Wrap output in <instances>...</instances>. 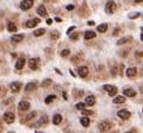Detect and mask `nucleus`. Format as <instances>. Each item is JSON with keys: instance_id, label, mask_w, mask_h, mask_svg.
<instances>
[{"instance_id": "obj_9", "label": "nucleus", "mask_w": 143, "mask_h": 133, "mask_svg": "<svg viewBox=\"0 0 143 133\" xmlns=\"http://www.w3.org/2000/svg\"><path fill=\"white\" fill-rule=\"evenodd\" d=\"M39 23H41V20H39L38 18H35V19H31V20H28L25 25H26V27L32 29V27H35V26L38 25Z\"/></svg>"}, {"instance_id": "obj_8", "label": "nucleus", "mask_w": 143, "mask_h": 133, "mask_svg": "<svg viewBox=\"0 0 143 133\" xmlns=\"http://www.w3.org/2000/svg\"><path fill=\"white\" fill-rule=\"evenodd\" d=\"M10 88L12 93H18L22 89V83L20 82H13V83H11Z\"/></svg>"}, {"instance_id": "obj_30", "label": "nucleus", "mask_w": 143, "mask_h": 133, "mask_svg": "<svg viewBox=\"0 0 143 133\" xmlns=\"http://www.w3.org/2000/svg\"><path fill=\"white\" fill-rule=\"evenodd\" d=\"M55 99H56V96H55V95H49V96H47V97H45L44 102L47 103V105H49V103H51Z\"/></svg>"}, {"instance_id": "obj_2", "label": "nucleus", "mask_w": 143, "mask_h": 133, "mask_svg": "<svg viewBox=\"0 0 143 133\" xmlns=\"http://www.w3.org/2000/svg\"><path fill=\"white\" fill-rule=\"evenodd\" d=\"M116 8H117V5H116V3H114L113 0H110V1L106 3V6H105L106 13H113L116 11Z\"/></svg>"}, {"instance_id": "obj_43", "label": "nucleus", "mask_w": 143, "mask_h": 133, "mask_svg": "<svg viewBox=\"0 0 143 133\" xmlns=\"http://www.w3.org/2000/svg\"><path fill=\"white\" fill-rule=\"evenodd\" d=\"M4 92L6 93V89H4L3 87H0V94H1V93H4Z\"/></svg>"}, {"instance_id": "obj_37", "label": "nucleus", "mask_w": 143, "mask_h": 133, "mask_svg": "<svg viewBox=\"0 0 143 133\" xmlns=\"http://www.w3.org/2000/svg\"><path fill=\"white\" fill-rule=\"evenodd\" d=\"M140 13H138V12H136V13H133V14H130V15H129V18H130V19H135V18H137V17H140Z\"/></svg>"}, {"instance_id": "obj_32", "label": "nucleus", "mask_w": 143, "mask_h": 133, "mask_svg": "<svg viewBox=\"0 0 143 133\" xmlns=\"http://www.w3.org/2000/svg\"><path fill=\"white\" fill-rule=\"evenodd\" d=\"M82 95H83V92H82V90H78V89L74 90V96H75L76 99H78V97H81Z\"/></svg>"}, {"instance_id": "obj_3", "label": "nucleus", "mask_w": 143, "mask_h": 133, "mask_svg": "<svg viewBox=\"0 0 143 133\" xmlns=\"http://www.w3.org/2000/svg\"><path fill=\"white\" fill-rule=\"evenodd\" d=\"M105 90H106L107 93H109V95L110 96H114V95L118 93V89H117V87H114V86H111V85H105L104 87Z\"/></svg>"}, {"instance_id": "obj_16", "label": "nucleus", "mask_w": 143, "mask_h": 133, "mask_svg": "<svg viewBox=\"0 0 143 133\" xmlns=\"http://www.w3.org/2000/svg\"><path fill=\"white\" fill-rule=\"evenodd\" d=\"M124 95L125 96H129V97H134V96H136V92L133 89V88H125L124 89Z\"/></svg>"}, {"instance_id": "obj_19", "label": "nucleus", "mask_w": 143, "mask_h": 133, "mask_svg": "<svg viewBox=\"0 0 143 133\" xmlns=\"http://www.w3.org/2000/svg\"><path fill=\"white\" fill-rule=\"evenodd\" d=\"M37 13H38L41 17H47L48 15V12H47V10H45V7L44 6H42V5L37 8Z\"/></svg>"}, {"instance_id": "obj_48", "label": "nucleus", "mask_w": 143, "mask_h": 133, "mask_svg": "<svg viewBox=\"0 0 143 133\" xmlns=\"http://www.w3.org/2000/svg\"><path fill=\"white\" fill-rule=\"evenodd\" d=\"M126 133H133V132H126Z\"/></svg>"}, {"instance_id": "obj_41", "label": "nucleus", "mask_w": 143, "mask_h": 133, "mask_svg": "<svg viewBox=\"0 0 143 133\" xmlns=\"http://www.w3.org/2000/svg\"><path fill=\"white\" fill-rule=\"evenodd\" d=\"M12 100H13V99H12V97H10V99H8V100H7V101H4V105H8V103H10V102H11V101H12Z\"/></svg>"}, {"instance_id": "obj_49", "label": "nucleus", "mask_w": 143, "mask_h": 133, "mask_svg": "<svg viewBox=\"0 0 143 133\" xmlns=\"http://www.w3.org/2000/svg\"><path fill=\"white\" fill-rule=\"evenodd\" d=\"M10 133H14V132H10Z\"/></svg>"}, {"instance_id": "obj_21", "label": "nucleus", "mask_w": 143, "mask_h": 133, "mask_svg": "<svg viewBox=\"0 0 143 133\" xmlns=\"http://www.w3.org/2000/svg\"><path fill=\"white\" fill-rule=\"evenodd\" d=\"M48 121H49V120H48V117H47V115H43V117H42V118L39 119V121H38V123L36 124V126L47 125V124H48Z\"/></svg>"}, {"instance_id": "obj_5", "label": "nucleus", "mask_w": 143, "mask_h": 133, "mask_svg": "<svg viewBox=\"0 0 143 133\" xmlns=\"http://www.w3.org/2000/svg\"><path fill=\"white\" fill-rule=\"evenodd\" d=\"M14 114H13L12 112H6L5 114H4V121H5L6 124H12L14 123Z\"/></svg>"}, {"instance_id": "obj_14", "label": "nucleus", "mask_w": 143, "mask_h": 133, "mask_svg": "<svg viewBox=\"0 0 143 133\" xmlns=\"http://www.w3.org/2000/svg\"><path fill=\"white\" fill-rule=\"evenodd\" d=\"M136 75H137V69H136V68H128L126 69V76L128 77L134 79V77H136Z\"/></svg>"}, {"instance_id": "obj_1", "label": "nucleus", "mask_w": 143, "mask_h": 133, "mask_svg": "<svg viewBox=\"0 0 143 133\" xmlns=\"http://www.w3.org/2000/svg\"><path fill=\"white\" fill-rule=\"evenodd\" d=\"M111 123L110 121H107V120H104V121H102V123L98 125V128H99V131L100 132H107V131L111 128Z\"/></svg>"}, {"instance_id": "obj_47", "label": "nucleus", "mask_w": 143, "mask_h": 133, "mask_svg": "<svg viewBox=\"0 0 143 133\" xmlns=\"http://www.w3.org/2000/svg\"><path fill=\"white\" fill-rule=\"evenodd\" d=\"M36 133H42V132H39V131H36Z\"/></svg>"}, {"instance_id": "obj_46", "label": "nucleus", "mask_w": 143, "mask_h": 133, "mask_svg": "<svg viewBox=\"0 0 143 133\" xmlns=\"http://www.w3.org/2000/svg\"><path fill=\"white\" fill-rule=\"evenodd\" d=\"M0 132H3V127L1 126H0Z\"/></svg>"}, {"instance_id": "obj_29", "label": "nucleus", "mask_w": 143, "mask_h": 133, "mask_svg": "<svg viewBox=\"0 0 143 133\" xmlns=\"http://www.w3.org/2000/svg\"><path fill=\"white\" fill-rule=\"evenodd\" d=\"M7 29H8L10 32H16V31H17V26H16V24H14V23H8Z\"/></svg>"}, {"instance_id": "obj_13", "label": "nucleus", "mask_w": 143, "mask_h": 133, "mask_svg": "<svg viewBox=\"0 0 143 133\" xmlns=\"http://www.w3.org/2000/svg\"><path fill=\"white\" fill-rule=\"evenodd\" d=\"M23 39H24V35H22V33H19V35H14V36L11 37V42H12L13 44L19 43V42H22Z\"/></svg>"}, {"instance_id": "obj_35", "label": "nucleus", "mask_w": 143, "mask_h": 133, "mask_svg": "<svg viewBox=\"0 0 143 133\" xmlns=\"http://www.w3.org/2000/svg\"><path fill=\"white\" fill-rule=\"evenodd\" d=\"M69 54H70V51L68 50V49H65V50H62V51H61V56H62V57H67Z\"/></svg>"}, {"instance_id": "obj_23", "label": "nucleus", "mask_w": 143, "mask_h": 133, "mask_svg": "<svg viewBox=\"0 0 143 133\" xmlns=\"http://www.w3.org/2000/svg\"><path fill=\"white\" fill-rule=\"evenodd\" d=\"M96 37V32L94 31H86L85 32V39H92Z\"/></svg>"}, {"instance_id": "obj_6", "label": "nucleus", "mask_w": 143, "mask_h": 133, "mask_svg": "<svg viewBox=\"0 0 143 133\" xmlns=\"http://www.w3.org/2000/svg\"><path fill=\"white\" fill-rule=\"evenodd\" d=\"M117 115L120 119H123V120H126V119H129L131 117V113L128 109H120V110H118Z\"/></svg>"}, {"instance_id": "obj_42", "label": "nucleus", "mask_w": 143, "mask_h": 133, "mask_svg": "<svg viewBox=\"0 0 143 133\" xmlns=\"http://www.w3.org/2000/svg\"><path fill=\"white\" fill-rule=\"evenodd\" d=\"M142 56H143V52H141V51L140 52H138V51L136 52V57H137V58H138V57H142Z\"/></svg>"}, {"instance_id": "obj_39", "label": "nucleus", "mask_w": 143, "mask_h": 133, "mask_svg": "<svg viewBox=\"0 0 143 133\" xmlns=\"http://www.w3.org/2000/svg\"><path fill=\"white\" fill-rule=\"evenodd\" d=\"M67 10L68 11H73L74 10V5H68L67 6Z\"/></svg>"}, {"instance_id": "obj_44", "label": "nucleus", "mask_w": 143, "mask_h": 133, "mask_svg": "<svg viewBox=\"0 0 143 133\" xmlns=\"http://www.w3.org/2000/svg\"><path fill=\"white\" fill-rule=\"evenodd\" d=\"M52 23V20H51V19H48V20H47V24H48V25H50V24H51Z\"/></svg>"}, {"instance_id": "obj_17", "label": "nucleus", "mask_w": 143, "mask_h": 133, "mask_svg": "<svg viewBox=\"0 0 143 133\" xmlns=\"http://www.w3.org/2000/svg\"><path fill=\"white\" fill-rule=\"evenodd\" d=\"M85 103L86 105H88V106H93L94 103H96V97H94L93 95H88L85 100Z\"/></svg>"}, {"instance_id": "obj_26", "label": "nucleus", "mask_w": 143, "mask_h": 133, "mask_svg": "<svg viewBox=\"0 0 143 133\" xmlns=\"http://www.w3.org/2000/svg\"><path fill=\"white\" fill-rule=\"evenodd\" d=\"M107 27H109L107 24H100V25L98 26V31L100 33H104V32H106V31H107Z\"/></svg>"}, {"instance_id": "obj_27", "label": "nucleus", "mask_w": 143, "mask_h": 133, "mask_svg": "<svg viewBox=\"0 0 143 133\" xmlns=\"http://www.w3.org/2000/svg\"><path fill=\"white\" fill-rule=\"evenodd\" d=\"M114 103H124L125 102V97L124 96H116L113 99Z\"/></svg>"}, {"instance_id": "obj_34", "label": "nucleus", "mask_w": 143, "mask_h": 133, "mask_svg": "<svg viewBox=\"0 0 143 133\" xmlns=\"http://www.w3.org/2000/svg\"><path fill=\"white\" fill-rule=\"evenodd\" d=\"M85 107H86V103L85 102H79L78 105H76V108H78V109H80V110L85 109Z\"/></svg>"}, {"instance_id": "obj_4", "label": "nucleus", "mask_w": 143, "mask_h": 133, "mask_svg": "<svg viewBox=\"0 0 143 133\" xmlns=\"http://www.w3.org/2000/svg\"><path fill=\"white\" fill-rule=\"evenodd\" d=\"M34 5V0H23L20 3V8L23 11H28Z\"/></svg>"}, {"instance_id": "obj_12", "label": "nucleus", "mask_w": 143, "mask_h": 133, "mask_svg": "<svg viewBox=\"0 0 143 133\" xmlns=\"http://www.w3.org/2000/svg\"><path fill=\"white\" fill-rule=\"evenodd\" d=\"M78 73H79V76L80 77H86L88 75V68H87V66H79Z\"/></svg>"}, {"instance_id": "obj_11", "label": "nucleus", "mask_w": 143, "mask_h": 133, "mask_svg": "<svg viewBox=\"0 0 143 133\" xmlns=\"http://www.w3.org/2000/svg\"><path fill=\"white\" fill-rule=\"evenodd\" d=\"M18 108L20 112H25V110L30 109V102H28V101H22V102H19Z\"/></svg>"}, {"instance_id": "obj_24", "label": "nucleus", "mask_w": 143, "mask_h": 133, "mask_svg": "<svg viewBox=\"0 0 143 133\" xmlns=\"http://www.w3.org/2000/svg\"><path fill=\"white\" fill-rule=\"evenodd\" d=\"M36 114H37L36 112H31L30 114L26 115V118H25V119H23V121H22V123H26V121H29V120H32V119H34L35 117H36Z\"/></svg>"}, {"instance_id": "obj_10", "label": "nucleus", "mask_w": 143, "mask_h": 133, "mask_svg": "<svg viewBox=\"0 0 143 133\" xmlns=\"http://www.w3.org/2000/svg\"><path fill=\"white\" fill-rule=\"evenodd\" d=\"M83 59V56H82V54H76V55H74L73 57H72V63L73 64H75V65H78L79 63H81V61Z\"/></svg>"}, {"instance_id": "obj_15", "label": "nucleus", "mask_w": 143, "mask_h": 133, "mask_svg": "<svg viewBox=\"0 0 143 133\" xmlns=\"http://www.w3.org/2000/svg\"><path fill=\"white\" fill-rule=\"evenodd\" d=\"M36 88H37V83H36V82H30V83H28V85L25 86L24 90H25V92H32V90H35Z\"/></svg>"}, {"instance_id": "obj_7", "label": "nucleus", "mask_w": 143, "mask_h": 133, "mask_svg": "<svg viewBox=\"0 0 143 133\" xmlns=\"http://www.w3.org/2000/svg\"><path fill=\"white\" fill-rule=\"evenodd\" d=\"M39 65V58L37 57H34V58H30L29 59V66L31 68L32 70H36Z\"/></svg>"}, {"instance_id": "obj_40", "label": "nucleus", "mask_w": 143, "mask_h": 133, "mask_svg": "<svg viewBox=\"0 0 143 133\" xmlns=\"http://www.w3.org/2000/svg\"><path fill=\"white\" fill-rule=\"evenodd\" d=\"M74 29H75V26H72V27H69V29H68V30H67V33H68V35H69V33L72 32V31H73Z\"/></svg>"}, {"instance_id": "obj_20", "label": "nucleus", "mask_w": 143, "mask_h": 133, "mask_svg": "<svg viewBox=\"0 0 143 133\" xmlns=\"http://www.w3.org/2000/svg\"><path fill=\"white\" fill-rule=\"evenodd\" d=\"M61 121H62V115L61 114H55L52 117V124L54 125H59V124H61Z\"/></svg>"}, {"instance_id": "obj_45", "label": "nucleus", "mask_w": 143, "mask_h": 133, "mask_svg": "<svg viewBox=\"0 0 143 133\" xmlns=\"http://www.w3.org/2000/svg\"><path fill=\"white\" fill-rule=\"evenodd\" d=\"M136 3H143V0H135Z\"/></svg>"}, {"instance_id": "obj_28", "label": "nucleus", "mask_w": 143, "mask_h": 133, "mask_svg": "<svg viewBox=\"0 0 143 133\" xmlns=\"http://www.w3.org/2000/svg\"><path fill=\"white\" fill-rule=\"evenodd\" d=\"M129 41H131V37H124V38L119 39V41L117 42V45H123V44L128 43Z\"/></svg>"}, {"instance_id": "obj_38", "label": "nucleus", "mask_w": 143, "mask_h": 133, "mask_svg": "<svg viewBox=\"0 0 143 133\" xmlns=\"http://www.w3.org/2000/svg\"><path fill=\"white\" fill-rule=\"evenodd\" d=\"M78 36H79V33H74V35L70 36V38H72V39H78Z\"/></svg>"}, {"instance_id": "obj_36", "label": "nucleus", "mask_w": 143, "mask_h": 133, "mask_svg": "<svg viewBox=\"0 0 143 133\" xmlns=\"http://www.w3.org/2000/svg\"><path fill=\"white\" fill-rule=\"evenodd\" d=\"M81 113H82L83 115H85V117H87V115H92V110H89V109H82L81 110Z\"/></svg>"}, {"instance_id": "obj_33", "label": "nucleus", "mask_w": 143, "mask_h": 133, "mask_svg": "<svg viewBox=\"0 0 143 133\" xmlns=\"http://www.w3.org/2000/svg\"><path fill=\"white\" fill-rule=\"evenodd\" d=\"M60 37V32L59 31H52L51 32V39H57Z\"/></svg>"}, {"instance_id": "obj_18", "label": "nucleus", "mask_w": 143, "mask_h": 133, "mask_svg": "<svg viewBox=\"0 0 143 133\" xmlns=\"http://www.w3.org/2000/svg\"><path fill=\"white\" fill-rule=\"evenodd\" d=\"M24 65H25V58H24V57H22V58H19L18 61H17V63H16V69H18V70L23 69Z\"/></svg>"}, {"instance_id": "obj_31", "label": "nucleus", "mask_w": 143, "mask_h": 133, "mask_svg": "<svg viewBox=\"0 0 143 133\" xmlns=\"http://www.w3.org/2000/svg\"><path fill=\"white\" fill-rule=\"evenodd\" d=\"M51 83H52L51 80H49V79H48V80H44V81L42 82V87H49Z\"/></svg>"}, {"instance_id": "obj_22", "label": "nucleus", "mask_w": 143, "mask_h": 133, "mask_svg": "<svg viewBox=\"0 0 143 133\" xmlns=\"http://www.w3.org/2000/svg\"><path fill=\"white\" fill-rule=\"evenodd\" d=\"M80 123L83 127H88L89 126V119L87 118V117H82V118L80 119Z\"/></svg>"}, {"instance_id": "obj_25", "label": "nucleus", "mask_w": 143, "mask_h": 133, "mask_svg": "<svg viewBox=\"0 0 143 133\" xmlns=\"http://www.w3.org/2000/svg\"><path fill=\"white\" fill-rule=\"evenodd\" d=\"M44 33H45V30H44V29H38V30H35V31H34V36L41 37V36H43Z\"/></svg>"}]
</instances>
